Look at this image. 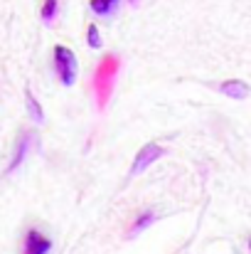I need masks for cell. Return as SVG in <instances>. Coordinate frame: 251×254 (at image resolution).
Returning a JSON list of instances; mask_svg holds the SVG:
<instances>
[{"mask_svg": "<svg viewBox=\"0 0 251 254\" xmlns=\"http://www.w3.org/2000/svg\"><path fill=\"white\" fill-rule=\"evenodd\" d=\"M30 141H32V133H25V136H22V141H20V148L15 151V156H12V161H10V166H7V173H12L15 168H20V166H22L25 153L30 151Z\"/></svg>", "mask_w": 251, "mask_h": 254, "instance_id": "5", "label": "cell"}, {"mask_svg": "<svg viewBox=\"0 0 251 254\" xmlns=\"http://www.w3.org/2000/svg\"><path fill=\"white\" fill-rule=\"evenodd\" d=\"M86 42H89V47H101V35H99V27L96 25H89Z\"/></svg>", "mask_w": 251, "mask_h": 254, "instance_id": "9", "label": "cell"}, {"mask_svg": "<svg viewBox=\"0 0 251 254\" xmlns=\"http://www.w3.org/2000/svg\"><path fill=\"white\" fill-rule=\"evenodd\" d=\"M25 99H27V109H30V116H32V119H35V121L40 124V121L45 119V114H42V109H40V104L35 101V96H32V91H30V89L25 91Z\"/></svg>", "mask_w": 251, "mask_h": 254, "instance_id": "7", "label": "cell"}, {"mask_svg": "<svg viewBox=\"0 0 251 254\" xmlns=\"http://www.w3.org/2000/svg\"><path fill=\"white\" fill-rule=\"evenodd\" d=\"M249 250H251V240H249Z\"/></svg>", "mask_w": 251, "mask_h": 254, "instance_id": "11", "label": "cell"}, {"mask_svg": "<svg viewBox=\"0 0 251 254\" xmlns=\"http://www.w3.org/2000/svg\"><path fill=\"white\" fill-rule=\"evenodd\" d=\"M165 151L158 146V143H146L143 148H141V153L136 156V161H133V168H131V173H141V170H146L151 163H155L160 156H163Z\"/></svg>", "mask_w": 251, "mask_h": 254, "instance_id": "2", "label": "cell"}, {"mask_svg": "<svg viewBox=\"0 0 251 254\" xmlns=\"http://www.w3.org/2000/svg\"><path fill=\"white\" fill-rule=\"evenodd\" d=\"M50 252H52V242L42 232L30 230L25 235V252L22 254H50Z\"/></svg>", "mask_w": 251, "mask_h": 254, "instance_id": "3", "label": "cell"}, {"mask_svg": "<svg viewBox=\"0 0 251 254\" xmlns=\"http://www.w3.org/2000/svg\"><path fill=\"white\" fill-rule=\"evenodd\" d=\"M57 7H59L57 0H45V5H42V20L45 22H52L54 15H57Z\"/></svg>", "mask_w": 251, "mask_h": 254, "instance_id": "8", "label": "cell"}, {"mask_svg": "<svg viewBox=\"0 0 251 254\" xmlns=\"http://www.w3.org/2000/svg\"><path fill=\"white\" fill-rule=\"evenodd\" d=\"M219 89H222V94H227V96H232V99H247V96H249V86L244 84V82H239V79H229V82H224Z\"/></svg>", "mask_w": 251, "mask_h": 254, "instance_id": "4", "label": "cell"}, {"mask_svg": "<svg viewBox=\"0 0 251 254\" xmlns=\"http://www.w3.org/2000/svg\"><path fill=\"white\" fill-rule=\"evenodd\" d=\"M118 7V0H91V10L96 12V15H111L113 10Z\"/></svg>", "mask_w": 251, "mask_h": 254, "instance_id": "6", "label": "cell"}, {"mask_svg": "<svg viewBox=\"0 0 251 254\" xmlns=\"http://www.w3.org/2000/svg\"><path fill=\"white\" fill-rule=\"evenodd\" d=\"M155 217H153V212H143L136 222H133V232H138V230H143V227H148L151 222H153Z\"/></svg>", "mask_w": 251, "mask_h": 254, "instance_id": "10", "label": "cell"}, {"mask_svg": "<svg viewBox=\"0 0 251 254\" xmlns=\"http://www.w3.org/2000/svg\"><path fill=\"white\" fill-rule=\"evenodd\" d=\"M77 55L69 50V47H64V45H57L54 47V72H57V77L62 79V84L64 86H72L74 84V79H77Z\"/></svg>", "mask_w": 251, "mask_h": 254, "instance_id": "1", "label": "cell"}]
</instances>
